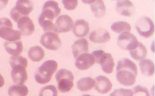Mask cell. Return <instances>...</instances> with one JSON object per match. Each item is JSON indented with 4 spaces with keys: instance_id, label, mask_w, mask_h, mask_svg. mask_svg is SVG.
<instances>
[{
    "instance_id": "1",
    "label": "cell",
    "mask_w": 155,
    "mask_h": 96,
    "mask_svg": "<svg viewBox=\"0 0 155 96\" xmlns=\"http://www.w3.org/2000/svg\"><path fill=\"white\" fill-rule=\"evenodd\" d=\"M116 78L120 84L126 86H131L136 83L138 75L136 64L127 58L118 62L116 67Z\"/></svg>"
},
{
    "instance_id": "2",
    "label": "cell",
    "mask_w": 155,
    "mask_h": 96,
    "mask_svg": "<svg viewBox=\"0 0 155 96\" xmlns=\"http://www.w3.org/2000/svg\"><path fill=\"white\" fill-rule=\"evenodd\" d=\"M58 66L57 63L53 60L44 62L38 68L34 76L36 82L41 85L49 82L57 70Z\"/></svg>"
},
{
    "instance_id": "3",
    "label": "cell",
    "mask_w": 155,
    "mask_h": 96,
    "mask_svg": "<svg viewBox=\"0 0 155 96\" xmlns=\"http://www.w3.org/2000/svg\"><path fill=\"white\" fill-rule=\"evenodd\" d=\"M21 32L13 29V24L6 18L0 19V37L9 42L17 41L21 39Z\"/></svg>"
},
{
    "instance_id": "4",
    "label": "cell",
    "mask_w": 155,
    "mask_h": 96,
    "mask_svg": "<svg viewBox=\"0 0 155 96\" xmlns=\"http://www.w3.org/2000/svg\"><path fill=\"white\" fill-rule=\"evenodd\" d=\"M58 83V88L61 93H67L70 91L74 85V75L72 72L67 69H61L55 75Z\"/></svg>"
},
{
    "instance_id": "5",
    "label": "cell",
    "mask_w": 155,
    "mask_h": 96,
    "mask_svg": "<svg viewBox=\"0 0 155 96\" xmlns=\"http://www.w3.org/2000/svg\"><path fill=\"white\" fill-rule=\"evenodd\" d=\"M33 9V3L31 1L19 0L10 12V15L13 21L17 22L20 18L29 15Z\"/></svg>"
},
{
    "instance_id": "6",
    "label": "cell",
    "mask_w": 155,
    "mask_h": 96,
    "mask_svg": "<svg viewBox=\"0 0 155 96\" xmlns=\"http://www.w3.org/2000/svg\"><path fill=\"white\" fill-rule=\"evenodd\" d=\"M61 12V9L59 7L57 2L48 1L44 3L41 14L38 18V21H48L53 22Z\"/></svg>"
},
{
    "instance_id": "7",
    "label": "cell",
    "mask_w": 155,
    "mask_h": 96,
    "mask_svg": "<svg viewBox=\"0 0 155 96\" xmlns=\"http://www.w3.org/2000/svg\"><path fill=\"white\" fill-rule=\"evenodd\" d=\"M136 27L139 34L146 38H148L153 34L155 26L153 21L150 18L143 16L137 21Z\"/></svg>"
},
{
    "instance_id": "8",
    "label": "cell",
    "mask_w": 155,
    "mask_h": 96,
    "mask_svg": "<svg viewBox=\"0 0 155 96\" xmlns=\"http://www.w3.org/2000/svg\"><path fill=\"white\" fill-rule=\"evenodd\" d=\"M40 43L50 50L55 51L61 47V41L58 34L53 32H46L42 35Z\"/></svg>"
},
{
    "instance_id": "9",
    "label": "cell",
    "mask_w": 155,
    "mask_h": 96,
    "mask_svg": "<svg viewBox=\"0 0 155 96\" xmlns=\"http://www.w3.org/2000/svg\"><path fill=\"white\" fill-rule=\"evenodd\" d=\"M138 43L135 36L130 32H124L119 36L118 38V45L122 50H132L136 48Z\"/></svg>"
},
{
    "instance_id": "10",
    "label": "cell",
    "mask_w": 155,
    "mask_h": 96,
    "mask_svg": "<svg viewBox=\"0 0 155 96\" xmlns=\"http://www.w3.org/2000/svg\"><path fill=\"white\" fill-rule=\"evenodd\" d=\"M17 23L18 29L21 35L29 36L34 33L35 26L32 20L28 16L20 18Z\"/></svg>"
},
{
    "instance_id": "11",
    "label": "cell",
    "mask_w": 155,
    "mask_h": 96,
    "mask_svg": "<svg viewBox=\"0 0 155 96\" xmlns=\"http://www.w3.org/2000/svg\"><path fill=\"white\" fill-rule=\"evenodd\" d=\"M95 62V60L93 55L85 53L82 54L76 59L75 65L78 69L84 71L90 69Z\"/></svg>"
},
{
    "instance_id": "12",
    "label": "cell",
    "mask_w": 155,
    "mask_h": 96,
    "mask_svg": "<svg viewBox=\"0 0 155 96\" xmlns=\"http://www.w3.org/2000/svg\"><path fill=\"white\" fill-rule=\"evenodd\" d=\"M12 79L17 85H23L28 78L25 68L22 66H16L12 68L11 73Z\"/></svg>"
},
{
    "instance_id": "13",
    "label": "cell",
    "mask_w": 155,
    "mask_h": 96,
    "mask_svg": "<svg viewBox=\"0 0 155 96\" xmlns=\"http://www.w3.org/2000/svg\"><path fill=\"white\" fill-rule=\"evenodd\" d=\"M96 62L100 64L104 72L110 74L113 72L114 62L111 54L104 52Z\"/></svg>"
},
{
    "instance_id": "14",
    "label": "cell",
    "mask_w": 155,
    "mask_h": 96,
    "mask_svg": "<svg viewBox=\"0 0 155 96\" xmlns=\"http://www.w3.org/2000/svg\"><path fill=\"white\" fill-rule=\"evenodd\" d=\"M56 27L61 33H67L71 30L73 27V21L67 15L59 16L56 20Z\"/></svg>"
},
{
    "instance_id": "15",
    "label": "cell",
    "mask_w": 155,
    "mask_h": 96,
    "mask_svg": "<svg viewBox=\"0 0 155 96\" xmlns=\"http://www.w3.org/2000/svg\"><path fill=\"white\" fill-rule=\"evenodd\" d=\"M110 35L109 32L104 28H99L91 32L89 35L91 41L96 43H106L110 41Z\"/></svg>"
},
{
    "instance_id": "16",
    "label": "cell",
    "mask_w": 155,
    "mask_h": 96,
    "mask_svg": "<svg viewBox=\"0 0 155 96\" xmlns=\"http://www.w3.org/2000/svg\"><path fill=\"white\" fill-rule=\"evenodd\" d=\"M95 89L98 93L105 94L111 90L112 84L108 78L103 75L98 76L95 78Z\"/></svg>"
},
{
    "instance_id": "17",
    "label": "cell",
    "mask_w": 155,
    "mask_h": 96,
    "mask_svg": "<svg viewBox=\"0 0 155 96\" xmlns=\"http://www.w3.org/2000/svg\"><path fill=\"white\" fill-rule=\"evenodd\" d=\"M116 10L120 15L130 17L134 13V6L133 3L130 1H119L117 3Z\"/></svg>"
},
{
    "instance_id": "18",
    "label": "cell",
    "mask_w": 155,
    "mask_h": 96,
    "mask_svg": "<svg viewBox=\"0 0 155 96\" xmlns=\"http://www.w3.org/2000/svg\"><path fill=\"white\" fill-rule=\"evenodd\" d=\"M73 25V32L76 37H85L89 33V23L84 19L77 20Z\"/></svg>"
},
{
    "instance_id": "19",
    "label": "cell",
    "mask_w": 155,
    "mask_h": 96,
    "mask_svg": "<svg viewBox=\"0 0 155 96\" xmlns=\"http://www.w3.org/2000/svg\"><path fill=\"white\" fill-rule=\"evenodd\" d=\"M72 50L75 59L82 54L87 53L88 51V43L87 40L82 39L76 40L72 46Z\"/></svg>"
},
{
    "instance_id": "20",
    "label": "cell",
    "mask_w": 155,
    "mask_h": 96,
    "mask_svg": "<svg viewBox=\"0 0 155 96\" xmlns=\"http://www.w3.org/2000/svg\"><path fill=\"white\" fill-rule=\"evenodd\" d=\"M4 47L9 54L16 56L21 54L23 50V45L21 41L5 42Z\"/></svg>"
},
{
    "instance_id": "21",
    "label": "cell",
    "mask_w": 155,
    "mask_h": 96,
    "mask_svg": "<svg viewBox=\"0 0 155 96\" xmlns=\"http://www.w3.org/2000/svg\"><path fill=\"white\" fill-rule=\"evenodd\" d=\"M90 2H88V3L91 4V8L95 17L98 18H101L104 17L106 9L104 1L102 0H97Z\"/></svg>"
},
{
    "instance_id": "22",
    "label": "cell",
    "mask_w": 155,
    "mask_h": 96,
    "mask_svg": "<svg viewBox=\"0 0 155 96\" xmlns=\"http://www.w3.org/2000/svg\"><path fill=\"white\" fill-rule=\"evenodd\" d=\"M140 66L143 75L147 76H151L154 73L155 65L151 60L145 59L140 61Z\"/></svg>"
},
{
    "instance_id": "23",
    "label": "cell",
    "mask_w": 155,
    "mask_h": 96,
    "mask_svg": "<svg viewBox=\"0 0 155 96\" xmlns=\"http://www.w3.org/2000/svg\"><path fill=\"white\" fill-rule=\"evenodd\" d=\"M130 54L136 60H140L146 58L147 53L146 47L142 43L139 42L134 49L130 51Z\"/></svg>"
},
{
    "instance_id": "24",
    "label": "cell",
    "mask_w": 155,
    "mask_h": 96,
    "mask_svg": "<svg viewBox=\"0 0 155 96\" xmlns=\"http://www.w3.org/2000/svg\"><path fill=\"white\" fill-rule=\"evenodd\" d=\"M28 57L32 61L39 62L44 59L45 52L39 46H35L31 47L28 51Z\"/></svg>"
},
{
    "instance_id": "25",
    "label": "cell",
    "mask_w": 155,
    "mask_h": 96,
    "mask_svg": "<svg viewBox=\"0 0 155 96\" xmlns=\"http://www.w3.org/2000/svg\"><path fill=\"white\" fill-rule=\"evenodd\" d=\"M96 81L92 78L87 77L82 78L77 83L78 88L82 91H90L95 85Z\"/></svg>"
},
{
    "instance_id": "26",
    "label": "cell",
    "mask_w": 155,
    "mask_h": 96,
    "mask_svg": "<svg viewBox=\"0 0 155 96\" xmlns=\"http://www.w3.org/2000/svg\"><path fill=\"white\" fill-rule=\"evenodd\" d=\"M28 92L29 90L28 88L23 85L12 86L8 91L9 96H27Z\"/></svg>"
},
{
    "instance_id": "27",
    "label": "cell",
    "mask_w": 155,
    "mask_h": 96,
    "mask_svg": "<svg viewBox=\"0 0 155 96\" xmlns=\"http://www.w3.org/2000/svg\"><path fill=\"white\" fill-rule=\"evenodd\" d=\"M111 29L115 33L122 34L124 32H130L131 30V26L127 22L116 21L112 24Z\"/></svg>"
},
{
    "instance_id": "28",
    "label": "cell",
    "mask_w": 155,
    "mask_h": 96,
    "mask_svg": "<svg viewBox=\"0 0 155 96\" xmlns=\"http://www.w3.org/2000/svg\"><path fill=\"white\" fill-rule=\"evenodd\" d=\"M40 25L43 28L46 32H53L57 34H59V31L56 26L53 22L48 21H38Z\"/></svg>"
},
{
    "instance_id": "29",
    "label": "cell",
    "mask_w": 155,
    "mask_h": 96,
    "mask_svg": "<svg viewBox=\"0 0 155 96\" xmlns=\"http://www.w3.org/2000/svg\"><path fill=\"white\" fill-rule=\"evenodd\" d=\"M10 64L12 68L16 66H22L27 68L28 65V62L27 59L21 56H12L10 58Z\"/></svg>"
},
{
    "instance_id": "30",
    "label": "cell",
    "mask_w": 155,
    "mask_h": 96,
    "mask_svg": "<svg viewBox=\"0 0 155 96\" xmlns=\"http://www.w3.org/2000/svg\"><path fill=\"white\" fill-rule=\"evenodd\" d=\"M58 91L56 88L50 85L44 87L41 89L39 96H58Z\"/></svg>"
},
{
    "instance_id": "31",
    "label": "cell",
    "mask_w": 155,
    "mask_h": 96,
    "mask_svg": "<svg viewBox=\"0 0 155 96\" xmlns=\"http://www.w3.org/2000/svg\"><path fill=\"white\" fill-rule=\"evenodd\" d=\"M133 96H150L148 90L147 88L138 85L134 88Z\"/></svg>"
},
{
    "instance_id": "32",
    "label": "cell",
    "mask_w": 155,
    "mask_h": 96,
    "mask_svg": "<svg viewBox=\"0 0 155 96\" xmlns=\"http://www.w3.org/2000/svg\"><path fill=\"white\" fill-rule=\"evenodd\" d=\"M110 96H133V91L130 89H118L115 90Z\"/></svg>"
},
{
    "instance_id": "33",
    "label": "cell",
    "mask_w": 155,
    "mask_h": 96,
    "mask_svg": "<svg viewBox=\"0 0 155 96\" xmlns=\"http://www.w3.org/2000/svg\"><path fill=\"white\" fill-rule=\"evenodd\" d=\"M64 7L65 8L69 11L75 9L78 4V1L77 0L74 1H67V0H63L62 1Z\"/></svg>"
},
{
    "instance_id": "34",
    "label": "cell",
    "mask_w": 155,
    "mask_h": 96,
    "mask_svg": "<svg viewBox=\"0 0 155 96\" xmlns=\"http://www.w3.org/2000/svg\"><path fill=\"white\" fill-rule=\"evenodd\" d=\"M8 1H0V10L6 7Z\"/></svg>"
},
{
    "instance_id": "35",
    "label": "cell",
    "mask_w": 155,
    "mask_h": 96,
    "mask_svg": "<svg viewBox=\"0 0 155 96\" xmlns=\"http://www.w3.org/2000/svg\"><path fill=\"white\" fill-rule=\"evenodd\" d=\"M5 85V80L4 78L0 74V88L3 86Z\"/></svg>"
},
{
    "instance_id": "36",
    "label": "cell",
    "mask_w": 155,
    "mask_h": 96,
    "mask_svg": "<svg viewBox=\"0 0 155 96\" xmlns=\"http://www.w3.org/2000/svg\"><path fill=\"white\" fill-rule=\"evenodd\" d=\"M82 96H92L91 95L89 94H84L83 95H82Z\"/></svg>"
}]
</instances>
